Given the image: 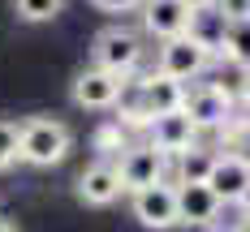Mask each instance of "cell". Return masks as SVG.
I'll use <instances>...</instances> for the list:
<instances>
[{"label": "cell", "mask_w": 250, "mask_h": 232, "mask_svg": "<svg viewBox=\"0 0 250 232\" xmlns=\"http://www.w3.org/2000/svg\"><path fill=\"white\" fill-rule=\"evenodd\" d=\"M237 232H250V219H242V224H237Z\"/></svg>", "instance_id": "4316f807"}, {"label": "cell", "mask_w": 250, "mask_h": 232, "mask_svg": "<svg viewBox=\"0 0 250 232\" xmlns=\"http://www.w3.org/2000/svg\"><path fill=\"white\" fill-rule=\"evenodd\" d=\"M211 159L216 151H207V146H186V151L177 155V180L173 185H190V180H207V168H211Z\"/></svg>", "instance_id": "9a60e30c"}, {"label": "cell", "mask_w": 250, "mask_h": 232, "mask_svg": "<svg viewBox=\"0 0 250 232\" xmlns=\"http://www.w3.org/2000/svg\"><path fill=\"white\" fill-rule=\"evenodd\" d=\"M129 206H134V219L151 232L177 228V185L173 180H160V185H147V189L129 194Z\"/></svg>", "instance_id": "8992f818"}, {"label": "cell", "mask_w": 250, "mask_h": 232, "mask_svg": "<svg viewBox=\"0 0 250 232\" xmlns=\"http://www.w3.org/2000/svg\"><path fill=\"white\" fill-rule=\"evenodd\" d=\"M117 177H121V189L125 194H138L147 185H160L168 180V155L155 151L151 142H129L121 155H117Z\"/></svg>", "instance_id": "3957f363"}, {"label": "cell", "mask_w": 250, "mask_h": 232, "mask_svg": "<svg viewBox=\"0 0 250 232\" xmlns=\"http://www.w3.org/2000/svg\"><path fill=\"white\" fill-rule=\"evenodd\" d=\"M237 206H242V215H246V219H250V180H246V189L237 194Z\"/></svg>", "instance_id": "603a6c76"}, {"label": "cell", "mask_w": 250, "mask_h": 232, "mask_svg": "<svg viewBox=\"0 0 250 232\" xmlns=\"http://www.w3.org/2000/svg\"><path fill=\"white\" fill-rule=\"evenodd\" d=\"M225 60L233 65V69H250V18L246 22H229Z\"/></svg>", "instance_id": "e0dca14e"}, {"label": "cell", "mask_w": 250, "mask_h": 232, "mask_svg": "<svg viewBox=\"0 0 250 232\" xmlns=\"http://www.w3.org/2000/svg\"><path fill=\"white\" fill-rule=\"evenodd\" d=\"M0 232H18V228H13V224H9V219H0Z\"/></svg>", "instance_id": "484cf974"}, {"label": "cell", "mask_w": 250, "mask_h": 232, "mask_svg": "<svg viewBox=\"0 0 250 232\" xmlns=\"http://www.w3.org/2000/svg\"><path fill=\"white\" fill-rule=\"evenodd\" d=\"M91 65H100L117 77H134L143 65V39L125 26H104L91 43Z\"/></svg>", "instance_id": "7a4b0ae2"}, {"label": "cell", "mask_w": 250, "mask_h": 232, "mask_svg": "<svg viewBox=\"0 0 250 232\" xmlns=\"http://www.w3.org/2000/svg\"><path fill=\"white\" fill-rule=\"evenodd\" d=\"M181 99H186V82L160 73V69H151V73L138 82V103H143V112H147V116L177 112V107H181Z\"/></svg>", "instance_id": "4fadbf2b"}, {"label": "cell", "mask_w": 250, "mask_h": 232, "mask_svg": "<svg viewBox=\"0 0 250 232\" xmlns=\"http://www.w3.org/2000/svg\"><path fill=\"white\" fill-rule=\"evenodd\" d=\"M181 112L194 121V129H225L233 121V95L216 82H199V86H186Z\"/></svg>", "instance_id": "277c9868"}, {"label": "cell", "mask_w": 250, "mask_h": 232, "mask_svg": "<svg viewBox=\"0 0 250 232\" xmlns=\"http://www.w3.org/2000/svg\"><path fill=\"white\" fill-rule=\"evenodd\" d=\"M13 18L26 26H43V22H56L65 13V0H9Z\"/></svg>", "instance_id": "2e32d148"}, {"label": "cell", "mask_w": 250, "mask_h": 232, "mask_svg": "<svg viewBox=\"0 0 250 232\" xmlns=\"http://www.w3.org/2000/svg\"><path fill=\"white\" fill-rule=\"evenodd\" d=\"M91 142H95V151H100V155H121L125 146H129V129L112 116V121H104V125L95 129V138H91Z\"/></svg>", "instance_id": "d6986e66"}, {"label": "cell", "mask_w": 250, "mask_h": 232, "mask_svg": "<svg viewBox=\"0 0 250 232\" xmlns=\"http://www.w3.org/2000/svg\"><path fill=\"white\" fill-rule=\"evenodd\" d=\"M121 194H125V189H121V177H117L112 159H95L91 168L78 172V202H86V206H112Z\"/></svg>", "instance_id": "30bf717a"}, {"label": "cell", "mask_w": 250, "mask_h": 232, "mask_svg": "<svg viewBox=\"0 0 250 232\" xmlns=\"http://www.w3.org/2000/svg\"><path fill=\"white\" fill-rule=\"evenodd\" d=\"M95 9H104V13H134L143 0H91Z\"/></svg>", "instance_id": "7402d4cb"}, {"label": "cell", "mask_w": 250, "mask_h": 232, "mask_svg": "<svg viewBox=\"0 0 250 232\" xmlns=\"http://www.w3.org/2000/svg\"><path fill=\"white\" fill-rule=\"evenodd\" d=\"M74 146V129L56 116H22L18 121V163L52 168Z\"/></svg>", "instance_id": "6da1fadb"}, {"label": "cell", "mask_w": 250, "mask_h": 232, "mask_svg": "<svg viewBox=\"0 0 250 232\" xmlns=\"http://www.w3.org/2000/svg\"><path fill=\"white\" fill-rule=\"evenodd\" d=\"M220 198L203 185V180H190V185H177V224H190V228H211L220 219Z\"/></svg>", "instance_id": "9c48e42d"}, {"label": "cell", "mask_w": 250, "mask_h": 232, "mask_svg": "<svg viewBox=\"0 0 250 232\" xmlns=\"http://www.w3.org/2000/svg\"><path fill=\"white\" fill-rule=\"evenodd\" d=\"M186 4H190V9H203V4H211V0H186Z\"/></svg>", "instance_id": "d4e9b609"}, {"label": "cell", "mask_w": 250, "mask_h": 232, "mask_svg": "<svg viewBox=\"0 0 250 232\" xmlns=\"http://www.w3.org/2000/svg\"><path fill=\"white\" fill-rule=\"evenodd\" d=\"M194 138H199V129L181 107L177 112H160V116L147 121V142L164 155H181L186 146H194Z\"/></svg>", "instance_id": "ba28073f"}, {"label": "cell", "mask_w": 250, "mask_h": 232, "mask_svg": "<svg viewBox=\"0 0 250 232\" xmlns=\"http://www.w3.org/2000/svg\"><path fill=\"white\" fill-rule=\"evenodd\" d=\"M246 180H250V168L237 159V155H229V151H220L216 159H211V168H207V189L220 198V206H229V202H237V194L246 189Z\"/></svg>", "instance_id": "7c38bea8"}, {"label": "cell", "mask_w": 250, "mask_h": 232, "mask_svg": "<svg viewBox=\"0 0 250 232\" xmlns=\"http://www.w3.org/2000/svg\"><path fill=\"white\" fill-rule=\"evenodd\" d=\"M211 4L225 13L229 22H246V18H250V0H211Z\"/></svg>", "instance_id": "44dd1931"}, {"label": "cell", "mask_w": 250, "mask_h": 232, "mask_svg": "<svg viewBox=\"0 0 250 232\" xmlns=\"http://www.w3.org/2000/svg\"><path fill=\"white\" fill-rule=\"evenodd\" d=\"M186 35L199 43L207 56H225V39H229V18L216 9V4H203V9H190V22H186Z\"/></svg>", "instance_id": "5bb4252c"}, {"label": "cell", "mask_w": 250, "mask_h": 232, "mask_svg": "<svg viewBox=\"0 0 250 232\" xmlns=\"http://www.w3.org/2000/svg\"><path fill=\"white\" fill-rule=\"evenodd\" d=\"M18 163V121L0 116V172H9Z\"/></svg>", "instance_id": "ffe728a7"}, {"label": "cell", "mask_w": 250, "mask_h": 232, "mask_svg": "<svg viewBox=\"0 0 250 232\" xmlns=\"http://www.w3.org/2000/svg\"><path fill=\"white\" fill-rule=\"evenodd\" d=\"M207 232H237V228H233V224H211Z\"/></svg>", "instance_id": "cb8c5ba5"}, {"label": "cell", "mask_w": 250, "mask_h": 232, "mask_svg": "<svg viewBox=\"0 0 250 232\" xmlns=\"http://www.w3.org/2000/svg\"><path fill=\"white\" fill-rule=\"evenodd\" d=\"M143 30L151 39H177L186 35V22H190V4L186 0H143Z\"/></svg>", "instance_id": "8fae6325"}, {"label": "cell", "mask_w": 250, "mask_h": 232, "mask_svg": "<svg viewBox=\"0 0 250 232\" xmlns=\"http://www.w3.org/2000/svg\"><path fill=\"white\" fill-rule=\"evenodd\" d=\"M125 86H129V77H117L108 69H100V65H91V69H82L74 77V103L86 107V112H112L121 103Z\"/></svg>", "instance_id": "5b68a950"}, {"label": "cell", "mask_w": 250, "mask_h": 232, "mask_svg": "<svg viewBox=\"0 0 250 232\" xmlns=\"http://www.w3.org/2000/svg\"><path fill=\"white\" fill-rule=\"evenodd\" d=\"M207 65H211V56H207L190 35H177V39H164V43H160V60H155V69L168 73V77H177V82H194Z\"/></svg>", "instance_id": "52a82bcc"}, {"label": "cell", "mask_w": 250, "mask_h": 232, "mask_svg": "<svg viewBox=\"0 0 250 232\" xmlns=\"http://www.w3.org/2000/svg\"><path fill=\"white\" fill-rule=\"evenodd\" d=\"M220 151L237 155V159L250 168V116H233V121L225 125V146H220Z\"/></svg>", "instance_id": "ac0fdd59"}]
</instances>
